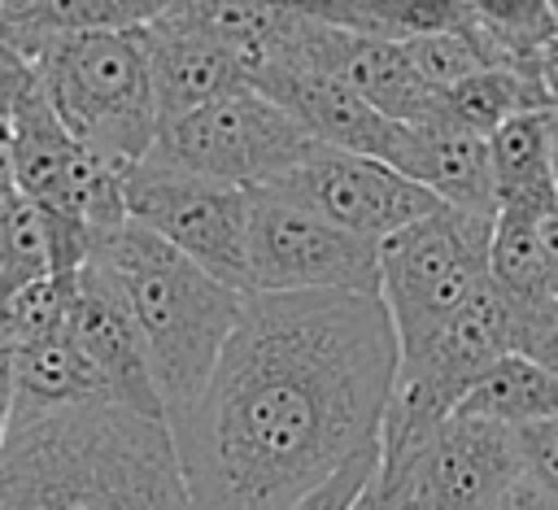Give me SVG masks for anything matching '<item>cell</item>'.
<instances>
[{
  "label": "cell",
  "mask_w": 558,
  "mask_h": 510,
  "mask_svg": "<svg viewBox=\"0 0 558 510\" xmlns=\"http://www.w3.org/2000/svg\"><path fill=\"white\" fill-rule=\"evenodd\" d=\"M488 279L514 305L558 296L554 283H549L545 248H541V218L497 209V218H493V244H488Z\"/></svg>",
  "instance_id": "obj_25"
},
{
  "label": "cell",
  "mask_w": 558,
  "mask_h": 510,
  "mask_svg": "<svg viewBox=\"0 0 558 510\" xmlns=\"http://www.w3.org/2000/svg\"><path fill=\"white\" fill-rule=\"evenodd\" d=\"M266 187L310 205L314 214L375 244H384L388 235H397L401 227L418 222L440 205L423 183H414L397 166L379 157L344 153V148H323V144Z\"/></svg>",
  "instance_id": "obj_10"
},
{
  "label": "cell",
  "mask_w": 558,
  "mask_h": 510,
  "mask_svg": "<svg viewBox=\"0 0 558 510\" xmlns=\"http://www.w3.org/2000/svg\"><path fill=\"white\" fill-rule=\"evenodd\" d=\"M9 170L17 192L39 205L70 218H83L96 235L126 222V174L57 118L44 87L31 92L9 113Z\"/></svg>",
  "instance_id": "obj_9"
},
{
  "label": "cell",
  "mask_w": 558,
  "mask_h": 510,
  "mask_svg": "<svg viewBox=\"0 0 558 510\" xmlns=\"http://www.w3.org/2000/svg\"><path fill=\"white\" fill-rule=\"evenodd\" d=\"M488 510H558V506H554V501H549L532 479H523V475H519V479H514V484H510V488H506Z\"/></svg>",
  "instance_id": "obj_33"
},
{
  "label": "cell",
  "mask_w": 558,
  "mask_h": 510,
  "mask_svg": "<svg viewBox=\"0 0 558 510\" xmlns=\"http://www.w3.org/2000/svg\"><path fill=\"white\" fill-rule=\"evenodd\" d=\"M65 331L74 336V344L83 349L92 371L100 375L109 401L131 405V410L153 414V418H166L144 336L135 327L113 275L96 257L74 279V301H70V314H65Z\"/></svg>",
  "instance_id": "obj_13"
},
{
  "label": "cell",
  "mask_w": 558,
  "mask_h": 510,
  "mask_svg": "<svg viewBox=\"0 0 558 510\" xmlns=\"http://www.w3.org/2000/svg\"><path fill=\"white\" fill-rule=\"evenodd\" d=\"M519 475L523 466H519L514 427L453 410L414 466V506L488 510Z\"/></svg>",
  "instance_id": "obj_12"
},
{
  "label": "cell",
  "mask_w": 558,
  "mask_h": 510,
  "mask_svg": "<svg viewBox=\"0 0 558 510\" xmlns=\"http://www.w3.org/2000/svg\"><path fill=\"white\" fill-rule=\"evenodd\" d=\"M144 35V52H148V74H153V96H157V118H179L187 109H201L218 96L231 92H248V65L227 52L222 44L179 31L161 17H153L148 26H140Z\"/></svg>",
  "instance_id": "obj_15"
},
{
  "label": "cell",
  "mask_w": 558,
  "mask_h": 510,
  "mask_svg": "<svg viewBox=\"0 0 558 510\" xmlns=\"http://www.w3.org/2000/svg\"><path fill=\"white\" fill-rule=\"evenodd\" d=\"M554 9H558V0H554Z\"/></svg>",
  "instance_id": "obj_39"
},
{
  "label": "cell",
  "mask_w": 558,
  "mask_h": 510,
  "mask_svg": "<svg viewBox=\"0 0 558 510\" xmlns=\"http://www.w3.org/2000/svg\"><path fill=\"white\" fill-rule=\"evenodd\" d=\"M92 257L113 275L144 336L166 423L179 418L205 392L222 344L240 323L244 292L214 279L205 266H196L174 244L131 218L105 231Z\"/></svg>",
  "instance_id": "obj_3"
},
{
  "label": "cell",
  "mask_w": 558,
  "mask_h": 510,
  "mask_svg": "<svg viewBox=\"0 0 558 510\" xmlns=\"http://www.w3.org/2000/svg\"><path fill=\"white\" fill-rule=\"evenodd\" d=\"M126 218L248 292V187L144 157L126 174Z\"/></svg>",
  "instance_id": "obj_8"
},
{
  "label": "cell",
  "mask_w": 558,
  "mask_h": 510,
  "mask_svg": "<svg viewBox=\"0 0 558 510\" xmlns=\"http://www.w3.org/2000/svg\"><path fill=\"white\" fill-rule=\"evenodd\" d=\"M488 161H493L497 209L532 214V218H545L558 209L545 109H527V113H514L510 122H501L488 135Z\"/></svg>",
  "instance_id": "obj_18"
},
{
  "label": "cell",
  "mask_w": 558,
  "mask_h": 510,
  "mask_svg": "<svg viewBox=\"0 0 558 510\" xmlns=\"http://www.w3.org/2000/svg\"><path fill=\"white\" fill-rule=\"evenodd\" d=\"M301 13L314 22L371 35L384 44H410L436 31H462L471 26L466 0H296Z\"/></svg>",
  "instance_id": "obj_20"
},
{
  "label": "cell",
  "mask_w": 558,
  "mask_h": 510,
  "mask_svg": "<svg viewBox=\"0 0 558 510\" xmlns=\"http://www.w3.org/2000/svg\"><path fill=\"white\" fill-rule=\"evenodd\" d=\"M379 471V449L357 453L353 462H344L336 475H327L318 488H310L301 501H292L288 510H349L357 501V493L371 484V475Z\"/></svg>",
  "instance_id": "obj_29"
},
{
  "label": "cell",
  "mask_w": 558,
  "mask_h": 510,
  "mask_svg": "<svg viewBox=\"0 0 558 510\" xmlns=\"http://www.w3.org/2000/svg\"><path fill=\"white\" fill-rule=\"evenodd\" d=\"M514 353H523L558 375V296L514 305Z\"/></svg>",
  "instance_id": "obj_28"
},
{
  "label": "cell",
  "mask_w": 558,
  "mask_h": 510,
  "mask_svg": "<svg viewBox=\"0 0 558 510\" xmlns=\"http://www.w3.org/2000/svg\"><path fill=\"white\" fill-rule=\"evenodd\" d=\"M166 0H35L31 13L9 26L0 39L22 48L31 61L39 48H48L61 35H87V31H135L148 26Z\"/></svg>",
  "instance_id": "obj_23"
},
{
  "label": "cell",
  "mask_w": 558,
  "mask_h": 510,
  "mask_svg": "<svg viewBox=\"0 0 558 510\" xmlns=\"http://www.w3.org/2000/svg\"><path fill=\"white\" fill-rule=\"evenodd\" d=\"M414 510H418V506H414Z\"/></svg>",
  "instance_id": "obj_40"
},
{
  "label": "cell",
  "mask_w": 558,
  "mask_h": 510,
  "mask_svg": "<svg viewBox=\"0 0 558 510\" xmlns=\"http://www.w3.org/2000/svg\"><path fill=\"white\" fill-rule=\"evenodd\" d=\"M541 248H545V266H549V283L558 292V209L541 218Z\"/></svg>",
  "instance_id": "obj_34"
},
{
  "label": "cell",
  "mask_w": 558,
  "mask_h": 510,
  "mask_svg": "<svg viewBox=\"0 0 558 510\" xmlns=\"http://www.w3.org/2000/svg\"><path fill=\"white\" fill-rule=\"evenodd\" d=\"M13 410H17V371H13V349L0 344V449L13 427Z\"/></svg>",
  "instance_id": "obj_32"
},
{
  "label": "cell",
  "mask_w": 558,
  "mask_h": 510,
  "mask_svg": "<svg viewBox=\"0 0 558 510\" xmlns=\"http://www.w3.org/2000/svg\"><path fill=\"white\" fill-rule=\"evenodd\" d=\"M349 510H414V471L379 466Z\"/></svg>",
  "instance_id": "obj_31"
},
{
  "label": "cell",
  "mask_w": 558,
  "mask_h": 510,
  "mask_svg": "<svg viewBox=\"0 0 558 510\" xmlns=\"http://www.w3.org/2000/svg\"><path fill=\"white\" fill-rule=\"evenodd\" d=\"M157 17L222 44L248 65V78H253V70H262L296 31L301 4L296 0H166Z\"/></svg>",
  "instance_id": "obj_17"
},
{
  "label": "cell",
  "mask_w": 558,
  "mask_h": 510,
  "mask_svg": "<svg viewBox=\"0 0 558 510\" xmlns=\"http://www.w3.org/2000/svg\"><path fill=\"white\" fill-rule=\"evenodd\" d=\"M545 118H549V157H554V183H558V105L545 109Z\"/></svg>",
  "instance_id": "obj_36"
},
{
  "label": "cell",
  "mask_w": 558,
  "mask_h": 510,
  "mask_svg": "<svg viewBox=\"0 0 558 510\" xmlns=\"http://www.w3.org/2000/svg\"><path fill=\"white\" fill-rule=\"evenodd\" d=\"M31 92H39L35 61L22 48H13L9 39H0V118H9Z\"/></svg>",
  "instance_id": "obj_30"
},
{
  "label": "cell",
  "mask_w": 558,
  "mask_h": 510,
  "mask_svg": "<svg viewBox=\"0 0 558 510\" xmlns=\"http://www.w3.org/2000/svg\"><path fill=\"white\" fill-rule=\"evenodd\" d=\"M314 148L318 144L310 139V131L288 109L248 87L166 118L148 157L235 187H266L301 166Z\"/></svg>",
  "instance_id": "obj_6"
},
{
  "label": "cell",
  "mask_w": 558,
  "mask_h": 510,
  "mask_svg": "<svg viewBox=\"0 0 558 510\" xmlns=\"http://www.w3.org/2000/svg\"><path fill=\"white\" fill-rule=\"evenodd\" d=\"M458 414H480L506 427H523L558 414V375L523 353H506L458 405Z\"/></svg>",
  "instance_id": "obj_24"
},
{
  "label": "cell",
  "mask_w": 558,
  "mask_h": 510,
  "mask_svg": "<svg viewBox=\"0 0 558 510\" xmlns=\"http://www.w3.org/2000/svg\"><path fill=\"white\" fill-rule=\"evenodd\" d=\"M248 292L379 296V244L275 187H248Z\"/></svg>",
  "instance_id": "obj_7"
},
{
  "label": "cell",
  "mask_w": 558,
  "mask_h": 510,
  "mask_svg": "<svg viewBox=\"0 0 558 510\" xmlns=\"http://www.w3.org/2000/svg\"><path fill=\"white\" fill-rule=\"evenodd\" d=\"M397 331L371 292H244L205 392L170 418L192 510H288L379 449Z\"/></svg>",
  "instance_id": "obj_1"
},
{
  "label": "cell",
  "mask_w": 558,
  "mask_h": 510,
  "mask_svg": "<svg viewBox=\"0 0 558 510\" xmlns=\"http://www.w3.org/2000/svg\"><path fill=\"white\" fill-rule=\"evenodd\" d=\"M9 153V118H0V157Z\"/></svg>",
  "instance_id": "obj_38"
},
{
  "label": "cell",
  "mask_w": 558,
  "mask_h": 510,
  "mask_svg": "<svg viewBox=\"0 0 558 510\" xmlns=\"http://www.w3.org/2000/svg\"><path fill=\"white\" fill-rule=\"evenodd\" d=\"M514 445H519L523 479H532L558 506V414L514 427Z\"/></svg>",
  "instance_id": "obj_27"
},
{
  "label": "cell",
  "mask_w": 558,
  "mask_h": 510,
  "mask_svg": "<svg viewBox=\"0 0 558 510\" xmlns=\"http://www.w3.org/2000/svg\"><path fill=\"white\" fill-rule=\"evenodd\" d=\"M392 166L410 174L414 183H423L440 205L471 209V214H497L488 135H475L445 118L405 122V139Z\"/></svg>",
  "instance_id": "obj_16"
},
{
  "label": "cell",
  "mask_w": 558,
  "mask_h": 510,
  "mask_svg": "<svg viewBox=\"0 0 558 510\" xmlns=\"http://www.w3.org/2000/svg\"><path fill=\"white\" fill-rule=\"evenodd\" d=\"M0 510H192L166 418L109 397L13 414Z\"/></svg>",
  "instance_id": "obj_2"
},
{
  "label": "cell",
  "mask_w": 558,
  "mask_h": 510,
  "mask_svg": "<svg viewBox=\"0 0 558 510\" xmlns=\"http://www.w3.org/2000/svg\"><path fill=\"white\" fill-rule=\"evenodd\" d=\"M253 87L270 96L279 109H288L310 131V139L323 148L379 157L388 166L401 153L405 122H392L388 113H379L371 100H362L353 87H344L340 78L323 70L292 65V61H266L253 74Z\"/></svg>",
  "instance_id": "obj_14"
},
{
  "label": "cell",
  "mask_w": 558,
  "mask_h": 510,
  "mask_svg": "<svg viewBox=\"0 0 558 510\" xmlns=\"http://www.w3.org/2000/svg\"><path fill=\"white\" fill-rule=\"evenodd\" d=\"M545 83H549V96H554V105H558V44H554V52H549V65H545Z\"/></svg>",
  "instance_id": "obj_37"
},
{
  "label": "cell",
  "mask_w": 558,
  "mask_h": 510,
  "mask_svg": "<svg viewBox=\"0 0 558 510\" xmlns=\"http://www.w3.org/2000/svg\"><path fill=\"white\" fill-rule=\"evenodd\" d=\"M31 4H35V0H0V35H4L9 26H17V22L31 13Z\"/></svg>",
  "instance_id": "obj_35"
},
{
  "label": "cell",
  "mask_w": 558,
  "mask_h": 510,
  "mask_svg": "<svg viewBox=\"0 0 558 510\" xmlns=\"http://www.w3.org/2000/svg\"><path fill=\"white\" fill-rule=\"evenodd\" d=\"M401 48H405L410 65L418 70V78L432 92H449L453 83H462V78H471L480 70H493V57H488L484 35L475 31V17L462 31H436V35L410 39Z\"/></svg>",
  "instance_id": "obj_26"
},
{
  "label": "cell",
  "mask_w": 558,
  "mask_h": 510,
  "mask_svg": "<svg viewBox=\"0 0 558 510\" xmlns=\"http://www.w3.org/2000/svg\"><path fill=\"white\" fill-rule=\"evenodd\" d=\"M527 109H554L545 74H523V70H480L462 83H453L440 96V113L453 126H466L475 135H493L501 122Z\"/></svg>",
  "instance_id": "obj_22"
},
{
  "label": "cell",
  "mask_w": 558,
  "mask_h": 510,
  "mask_svg": "<svg viewBox=\"0 0 558 510\" xmlns=\"http://www.w3.org/2000/svg\"><path fill=\"white\" fill-rule=\"evenodd\" d=\"M35 70L48 105L74 139L122 170H135L153 153L161 118L140 26L61 35L39 48Z\"/></svg>",
  "instance_id": "obj_4"
},
{
  "label": "cell",
  "mask_w": 558,
  "mask_h": 510,
  "mask_svg": "<svg viewBox=\"0 0 558 510\" xmlns=\"http://www.w3.org/2000/svg\"><path fill=\"white\" fill-rule=\"evenodd\" d=\"M493 218L436 205L379 244V301L397 331V362L418 357L488 279Z\"/></svg>",
  "instance_id": "obj_5"
},
{
  "label": "cell",
  "mask_w": 558,
  "mask_h": 510,
  "mask_svg": "<svg viewBox=\"0 0 558 510\" xmlns=\"http://www.w3.org/2000/svg\"><path fill=\"white\" fill-rule=\"evenodd\" d=\"M270 61H292V65L323 70V74L340 78L344 87H353L362 100H371L392 122H432L440 113L445 92H432L418 78V70L410 65L401 44L353 35V31L314 22L310 13H301L296 31L283 39V48Z\"/></svg>",
  "instance_id": "obj_11"
},
{
  "label": "cell",
  "mask_w": 558,
  "mask_h": 510,
  "mask_svg": "<svg viewBox=\"0 0 558 510\" xmlns=\"http://www.w3.org/2000/svg\"><path fill=\"white\" fill-rule=\"evenodd\" d=\"M13 371H17V410L13 414H44V410H65L78 401L109 397L74 336L48 331L39 340H26L13 349Z\"/></svg>",
  "instance_id": "obj_19"
},
{
  "label": "cell",
  "mask_w": 558,
  "mask_h": 510,
  "mask_svg": "<svg viewBox=\"0 0 558 510\" xmlns=\"http://www.w3.org/2000/svg\"><path fill=\"white\" fill-rule=\"evenodd\" d=\"M466 4L497 70L545 74L549 52L558 44L554 0H466Z\"/></svg>",
  "instance_id": "obj_21"
}]
</instances>
